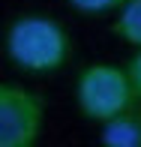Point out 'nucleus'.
<instances>
[{"mask_svg":"<svg viewBox=\"0 0 141 147\" xmlns=\"http://www.w3.org/2000/svg\"><path fill=\"white\" fill-rule=\"evenodd\" d=\"M126 75H129V81H132V90H135V96L141 99V48L129 57V63H126Z\"/></svg>","mask_w":141,"mask_h":147,"instance_id":"7","label":"nucleus"},{"mask_svg":"<svg viewBox=\"0 0 141 147\" xmlns=\"http://www.w3.org/2000/svg\"><path fill=\"white\" fill-rule=\"evenodd\" d=\"M6 54L21 72L48 75L72 57V39L48 15H21L6 30Z\"/></svg>","mask_w":141,"mask_h":147,"instance_id":"1","label":"nucleus"},{"mask_svg":"<svg viewBox=\"0 0 141 147\" xmlns=\"http://www.w3.org/2000/svg\"><path fill=\"white\" fill-rule=\"evenodd\" d=\"M66 3L81 15H105V12H117L123 0H66Z\"/></svg>","mask_w":141,"mask_h":147,"instance_id":"6","label":"nucleus"},{"mask_svg":"<svg viewBox=\"0 0 141 147\" xmlns=\"http://www.w3.org/2000/svg\"><path fill=\"white\" fill-rule=\"evenodd\" d=\"M99 141L105 147H141V105L135 102L108 123H102Z\"/></svg>","mask_w":141,"mask_h":147,"instance_id":"4","label":"nucleus"},{"mask_svg":"<svg viewBox=\"0 0 141 147\" xmlns=\"http://www.w3.org/2000/svg\"><path fill=\"white\" fill-rule=\"evenodd\" d=\"M75 99L78 111L90 123H108L111 117H117L120 111H126L129 105L138 102L132 81L126 75V69L111 63H93L78 75L75 84Z\"/></svg>","mask_w":141,"mask_h":147,"instance_id":"2","label":"nucleus"},{"mask_svg":"<svg viewBox=\"0 0 141 147\" xmlns=\"http://www.w3.org/2000/svg\"><path fill=\"white\" fill-rule=\"evenodd\" d=\"M45 99L21 84L0 81V147H33L42 135Z\"/></svg>","mask_w":141,"mask_h":147,"instance_id":"3","label":"nucleus"},{"mask_svg":"<svg viewBox=\"0 0 141 147\" xmlns=\"http://www.w3.org/2000/svg\"><path fill=\"white\" fill-rule=\"evenodd\" d=\"M114 36L123 39L132 48H141V0H123V6L117 9V18L111 24Z\"/></svg>","mask_w":141,"mask_h":147,"instance_id":"5","label":"nucleus"}]
</instances>
